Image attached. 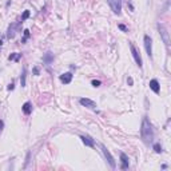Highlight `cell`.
<instances>
[{"label":"cell","mask_w":171,"mask_h":171,"mask_svg":"<svg viewBox=\"0 0 171 171\" xmlns=\"http://www.w3.org/2000/svg\"><path fill=\"white\" fill-rule=\"evenodd\" d=\"M158 28H159V32H161V35H162V39H163V42H164V44L167 45H170V38H168V31L166 30V27H164L163 24H158Z\"/></svg>","instance_id":"4"},{"label":"cell","mask_w":171,"mask_h":171,"mask_svg":"<svg viewBox=\"0 0 171 171\" xmlns=\"http://www.w3.org/2000/svg\"><path fill=\"white\" fill-rule=\"evenodd\" d=\"M144 48H146L147 55L152 58V40L148 35H144Z\"/></svg>","instance_id":"6"},{"label":"cell","mask_w":171,"mask_h":171,"mask_svg":"<svg viewBox=\"0 0 171 171\" xmlns=\"http://www.w3.org/2000/svg\"><path fill=\"white\" fill-rule=\"evenodd\" d=\"M80 104L84 106V107H87V108H91V110H95V108H96V103H95L94 100L88 99V98H82Z\"/></svg>","instance_id":"7"},{"label":"cell","mask_w":171,"mask_h":171,"mask_svg":"<svg viewBox=\"0 0 171 171\" xmlns=\"http://www.w3.org/2000/svg\"><path fill=\"white\" fill-rule=\"evenodd\" d=\"M71 80H72V73L71 72H66L63 75H60V82L62 83L68 84V83H71Z\"/></svg>","instance_id":"12"},{"label":"cell","mask_w":171,"mask_h":171,"mask_svg":"<svg viewBox=\"0 0 171 171\" xmlns=\"http://www.w3.org/2000/svg\"><path fill=\"white\" fill-rule=\"evenodd\" d=\"M140 136L146 144H150L152 143V139H154V130L152 126H151L150 120L147 116H144L143 120H142V127H140Z\"/></svg>","instance_id":"1"},{"label":"cell","mask_w":171,"mask_h":171,"mask_svg":"<svg viewBox=\"0 0 171 171\" xmlns=\"http://www.w3.org/2000/svg\"><path fill=\"white\" fill-rule=\"evenodd\" d=\"M120 161H122L120 168H122V170H127V168H128V157H127L124 152H120Z\"/></svg>","instance_id":"10"},{"label":"cell","mask_w":171,"mask_h":171,"mask_svg":"<svg viewBox=\"0 0 171 171\" xmlns=\"http://www.w3.org/2000/svg\"><path fill=\"white\" fill-rule=\"evenodd\" d=\"M28 16H30V11H24V14H23V16H21V23L25 20V19H28Z\"/></svg>","instance_id":"18"},{"label":"cell","mask_w":171,"mask_h":171,"mask_svg":"<svg viewBox=\"0 0 171 171\" xmlns=\"http://www.w3.org/2000/svg\"><path fill=\"white\" fill-rule=\"evenodd\" d=\"M80 139H82V142H83L86 146H88V147H94V144H95V142H94V139L91 138V136H88V135H82L80 136Z\"/></svg>","instance_id":"9"},{"label":"cell","mask_w":171,"mask_h":171,"mask_svg":"<svg viewBox=\"0 0 171 171\" xmlns=\"http://www.w3.org/2000/svg\"><path fill=\"white\" fill-rule=\"evenodd\" d=\"M150 88L155 92V94H159V91H161V86H159V83H158L157 79H152V80H150Z\"/></svg>","instance_id":"11"},{"label":"cell","mask_w":171,"mask_h":171,"mask_svg":"<svg viewBox=\"0 0 171 171\" xmlns=\"http://www.w3.org/2000/svg\"><path fill=\"white\" fill-rule=\"evenodd\" d=\"M91 84H92L94 87H99L102 83H100V80H92V82H91Z\"/></svg>","instance_id":"19"},{"label":"cell","mask_w":171,"mask_h":171,"mask_svg":"<svg viewBox=\"0 0 171 171\" xmlns=\"http://www.w3.org/2000/svg\"><path fill=\"white\" fill-rule=\"evenodd\" d=\"M130 49H131V54H133V58L135 59L136 64L139 66V68H142L143 63H142V58H140V54L136 51V48L134 47V44H131V43H130Z\"/></svg>","instance_id":"5"},{"label":"cell","mask_w":171,"mask_h":171,"mask_svg":"<svg viewBox=\"0 0 171 171\" xmlns=\"http://www.w3.org/2000/svg\"><path fill=\"white\" fill-rule=\"evenodd\" d=\"M21 108H23V112H24L25 115H30V114L32 112V104L30 103V102H25Z\"/></svg>","instance_id":"14"},{"label":"cell","mask_w":171,"mask_h":171,"mask_svg":"<svg viewBox=\"0 0 171 171\" xmlns=\"http://www.w3.org/2000/svg\"><path fill=\"white\" fill-rule=\"evenodd\" d=\"M28 36H30V31H28V30H24V39H23L21 42L24 43L25 40H27V38H28Z\"/></svg>","instance_id":"20"},{"label":"cell","mask_w":171,"mask_h":171,"mask_svg":"<svg viewBox=\"0 0 171 171\" xmlns=\"http://www.w3.org/2000/svg\"><path fill=\"white\" fill-rule=\"evenodd\" d=\"M110 7H111L112 12L116 15H120L122 12V0H107Z\"/></svg>","instance_id":"2"},{"label":"cell","mask_w":171,"mask_h":171,"mask_svg":"<svg viewBox=\"0 0 171 171\" xmlns=\"http://www.w3.org/2000/svg\"><path fill=\"white\" fill-rule=\"evenodd\" d=\"M34 73H35V75H39V73H40V70H39V67H34Z\"/></svg>","instance_id":"22"},{"label":"cell","mask_w":171,"mask_h":171,"mask_svg":"<svg viewBox=\"0 0 171 171\" xmlns=\"http://www.w3.org/2000/svg\"><path fill=\"white\" fill-rule=\"evenodd\" d=\"M100 148H102V151H103V154H104V157H106V159H107V162H108V164L111 166L112 168H115L116 167V163H115V159H114V157L111 155V152L107 150V147L104 146V144H102L100 146Z\"/></svg>","instance_id":"3"},{"label":"cell","mask_w":171,"mask_h":171,"mask_svg":"<svg viewBox=\"0 0 171 171\" xmlns=\"http://www.w3.org/2000/svg\"><path fill=\"white\" fill-rule=\"evenodd\" d=\"M43 62H44L45 64H51L54 62V55H52V52H47L44 56H43Z\"/></svg>","instance_id":"13"},{"label":"cell","mask_w":171,"mask_h":171,"mask_svg":"<svg viewBox=\"0 0 171 171\" xmlns=\"http://www.w3.org/2000/svg\"><path fill=\"white\" fill-rule=\"evenodd\" d=\"M119 28H120V30H122V31H127L126 25H123V24H119Z\"/></svg>","instance_id":"24"},{"label":"cell","mask_w":171,"mask_h":171,"mask_svg":"<svg viewBox=\"0 0 171 171\" xmlns=\"http://www.w3.org/2000/svg\"><path fill=\"white\" fill-rule=\"evenodd\" d=\"M14 88H15V84H14V83H11L10 86H8V90H10V91H12Z\"/></svg>","instance_id":"25"},{"label":"cell","mask_w":171,"mask_h":171,"mask_svg":"<svg viewBox=\"0 0 171 171\" xmlns=\"http://www.w3.org/2000/svg\"><path fill=\"white\" fill-rule=\"evenodd\" d=\"M20 58H21V54H11L8 59H10V60H15V62H18V60L20 59Z\"/></svg>","instance_id":"16"},{"label":"cell","mask_w":171,"mask_h":171,"mask_svg":"<svg viewBox=\"0 0 171 171\" xmlns=\"http://www.w3.org/2000/svg\"><path fill=\"white\" fill-rule=\"evenodd\" d=\"M25 78H27V68H23V72H21V76H20V84L21 87H25Z\"/></svg>","instance_id":"15"},{"label":"cell","mask_w":171,"mask_h":171,"mask_svg":"<svg viewBox=\"0 0 171 171\" xmlns=\"http://www.w3.org/2000/svg\"><path fill=\"white\" fill-rule=\"evenodd\" d=\"M3 128H4V122L0 119V135H1V133H3Z\"/></svg>","instance_id":"21"},{"label":"cell","mask_w":171,"mask_h":171,"mask_svg":"<svg viewBox=\"0 0 171 171\" xmlns=\"http://www.w3.org/2000/svg\"><path fill=\"white\" fill-rule=\"evenodd\" d=\"M127 83L130 84V86H133V83H134V80H133V78H128V79H127Z\"/></svg>","instance_id":"23"},{"label":"cell","mask_w":171,"mask_h":171,"mask_svg":"<svg viewBox=\"0 0 171 171\" xmlns=\"http://www.w3.org/2000/svg\"><path fill=\"white\" fill-rule=\"evenodd\" d=\"M154 150H155V152H162V146L159 143H157V144H154Z\"/></svg>","instance_id":"17"},{"label":"cell","mask_w":171,"mask_h":171,"mask_svg":"<svg viewBox=\"0 0 171 171\" xmlns=\"http://www.w3.org/2000/svg\"><path fill=\"white\" fill-rule=\"evenodd\" d=\"M20 24H21V21H19L18 24L10 25V28H8V31H7V38H8V39H12V38H14L15 34H16V32H15V30H16V28H18Z\"/></svg>","instance_id":"8"}]
</instances>
